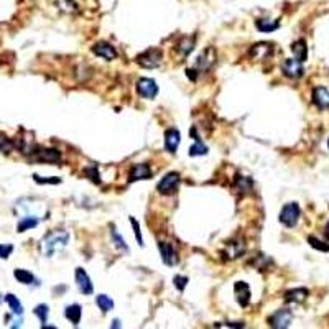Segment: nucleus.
Returning <instances> with one entry per match:
<instances>
[{"mask_svg": "<svg viewBox=\"0 0 329 329\" xmlns=\"http://www.w3.org/2000/svg\"><path fill=\"white\" fill-rule=\"evenodd\" d=\"M69 242V234L66 230H55V232L46 234L41 240V252L45 257H51L56 252L63 250Z\"/></svg>", "mask_w": 329, "mask_h": 329, "instance_id": "nucleus-1", "label": "nucleus"}, {"mask_svg": "<svg viewBox=\"0 0 329 329\" xmlns=\"http://www.w3.org/2000/svg\"><path fill=\"white\" fill-rule=\"evenodd\" d=\"M162 59H163V53L158 48H150L137 56V63L145 69L158 68L162 64Z\"/></svg>", "mask_w": 329, "mask_h": 329, "instance_id": "nucleus-2", "label": "nucleus"}, {"mask_svg": "<svg viewBox=\"0 0 329 329\" xmlns=\"http://www.w3.org/2000/svg\"><path fill=\"white\" fill-rule=\"evenodd\" d=\"M300 206L296 203H288L283 206L280 213V222L286 225V227H295L298 219H300Z\"/></svg>", "mask_w": 329, "mask_h": 329, "instance_id": "nucleus-3", "label": "nucleus"}, {"mask_svg": "<svg viewBox=\"0 0 329 329\" xmlns=\"http://www.w3.org/2000/svg\"><path fill=\"white\" fill-rule=\"evenodd\" d=\"M178 184H179V173L171 171L162 178V181L157 186V191L160 194H173L176 193Z\"/></svg>", "mask_w": 329, "mask_h": 329, "instance_id": "nucleus-4", "label": "nucleus"}, {"mask_svg": "<svg viewBox=\"0 0 329 329\" xmlns=\"http://www.w3.org/2000/svg\"><path fill=\"white\" fill-rule=\"evenodd\" d=\"M281 71H283V74L290 79L301 78L303 73H305V69H303V63L301 61H298L296 58L285 59L283 63H281Z\"/></svg>", "mask_w": 329, "mask_h": 329, "instance_id": "nucleus-5", "label": "nucleus"}, {"mask_svg": "<svg viewBox=\"0 0 329 329\" xmlns=\"http://www.w3.org/2000/svg\"><path fill=\"white\" fill-rule=\"evenodd\" d=\"M137 92L145 99H153L158 94V84L150 78H140L137 81Z\"/></svg>", "mask_w": 329, "mask_h": 329, "instance_id": "nucleus-6", "label": "nucleus"}, {"mask_svg": "<svg viewBox=\"0 0 329 329\" xmlns=\"http://www.w3.org/2000/svg\"><path fill=\"white\" fill-rule=\"evenodd\" d=\"M291 320H293V315L290 310H278L270 316L269 323H270V326L275 329H285L291 325Z\"/></svg>", "mask_w": 329, "mask_h": 329, "instance_id": "nucleus-7", "label": "nucleus"}, {"mask_svg": "<svg viewBox=\"0 0 329 329\" xmlns=\"http://www.w3.org/2000/svg\"><path fill=\"white\" fill-rule=\"evenodd\" d=\"M92 53H94L96 56L104 58L106 61H112L117 58V50L110 43H107V41H99V43H96L94 46H92Z\"/></svg>", "mask_w": 329, "mask_h": 329, "instance_id": "nucleus-8", "label": "nucleus"}, {"mask_svg": "<svg viewBox=\"0 0 329 329\" xmlns=\"http://www.w3.org/2000/svg\"><path fill=\"white\" fill-rule=\"evenodd\" d=\"M216 63V51H214V48H208V50H204L203 51V55L199 56L198 58V61H196V66H194V69L198 71H209L211 69V66H213Z\"/></svg>", "mask_w": 329, "mask_h": 329, "instance_id": "nucleus-9", "label": "nucleus"}, {"mask_svg": "<svg viewBox=\"0 0 329 329\" xmlns=\"http://www.w3.org/2000/svg\"><path fill=\"white\" fill-rule=\"evenodd\" d=\"M76 285H78L82 295H91V293L94 291V285H92L89 275L82 269H76Z\"/></svg>", "mask_w": 329, "mask_h": 329, "instance_id": "nucleus-10", "label": "nucleus"}, {"mask_svg": "<svg viewBox=\"0 0 329 329\" xmlns=\"http://www.w3.org/2000/svg\"><path fill=\"white\" fill-rule=\"evenodd\" d=\"M152 178V169L147 163H140V164H133L130 168V174H128V181L135 183L138 179H148Z\"/></svg>", "mask_w": 329, "mask_h": 329, "instance_id": "nucleus-11", "label": "nucleus"}, {"mask_svg": "<svg viewBox=\"0 0 329 329\" xmlns=\"http://www.w3.org/2000/svg\"><path fill=\"white\" fill-rule=\"evenodd\" d=\"M158 249H160L163 264H166V265H169V267H173V265L178 264V255H176V252H174L171 244L160 242V244H158Z\"/></svg>", "mask_w": 329, "mask_h": 329, "instance_id": "nucleus-12", "label": "nucleus"}, {"mask_svg": "<svg viewBox=\"0 0 329 329\" xmlns=\"http://www.w3.org/2000/svg\"><path fill=\"white\" fill-rule=\"evenodd\" d=\"M274 53V45L270 43H257L250 48L249 55L252 59H265Z\"/></svg>", "mask_w": 329, "mask_h": 329, "instance_id": "nucleus-13", "label": "nucleus"}, {"mask_svg": "<svg viewBox=\"0 0 329 329\" xmlns=\"http://www.w3.org/2000/svg\"><path fill=\"white\" fill-rule=\"evenodd\" d=\"M234 293H235V298H237V303L242 308L249 306L250 303V288L247 283L244 281H237V283L234 285Z\"/></svg>", "mask_w": 329, "mask_h": 329, "instance_id": "nucleus-14", "label": "nucleus"}, {"mask_svg": "<svg viewBox=\"0 0 329 329\" xmlns=\"http://www.w3.org/2000/svg\"><path fill=\"white\" fill-rule=\"evenodd\" d=\"M179 140H181V133H179V130H176V128H168V130L164 132V148H166L169 153L176 152Z\"/></svg>", "mask_w": 329, "mask_h": 329, "instance_id": "nucleus-15", "label": "nucleus"}, {"mask_svg": "<svg viewBox=\"0 0 329 329\" xmlns=\"http://www.w3.org/2000/svg\"><path fill=\"white\" fill-rule=\"evenodd\" d=\"M35 160L38 162H48V163H58L61 160V153L56 148H43V150L35 152Z\"/></svg>", "mask_w": 329, "mask_h": 329, "instance_id": "nucleus-16", "label": "nucleus"}, {"mask_svg": "<svg viewBox=\"0 0 329 329\" xmlns=\"http://www.w3.org/2000/svg\"><path fill=\"white\" fill-rule=\"evenodd\" d=\"M313 102L320 107V109H328L329 107V91L326 87H316L313 91Z\"/></svg>", "mask_w": 329, "mask_h": 329, "instance_id": "nucleus-17", "label": "nucleus"}, {"mask_svg": "<svg viewBox=\"0 0 329 329\" xmlns=\"http://www.w3.org/2000/svg\"><path fill=\"white\" fill-rule=\"evenodd\" d=\"M310 295V291L306 288H293V290L285 293V301L286 303H303Z\"/></svg>", "mask_w": 329, "mask_h": 329, "instance_id": "nucleus-18", "label": "nucleus"}, {"mask_svg": "<svg viewBox=\"0 0 329 329\" xmlns=\"http://www.w3.org/2000/svg\"><path fill=\"white\" fill-rule=\"evenodd\" d=\"M291 51H293V55H295V58L298 61H301V63H305L308 59V46L305 40L295 41V43L291 45Z\"/></svg>", "mask_w": 329, "mask_h": 329, "instance_id": "nucleus-19", "label": "nucleus"}, {"mask_svg": "<svg viewBox=\"0 0 329 329\" xmlns=\"http://www.w3.org/2000/svg\"><path fill=\"white\" fill-rule=\"evenodd\" d=\"M194 41H196V38L194 37H183L176 45V53L181 55V56L189 55L194 48Z\"/></svg>", "mask_w": 329, "mask_h": 329, "instance_id": "nucleus-20", "label": "nucleus"}, {"mask_svg": "<svg viewBox=\"0 0 329 329\" xmlns=\"http://www.w3.org/2000/svg\"><path fill=\"white\" fill-rule=\"evenodd\" d=\"M191 135L196 138V143H194V145H191V148H189V155H191V157L206 155V153H208V147H206L204 143H203V140L199 138V135L196 133V130H194V128H191Z\"/></svg>", "mask_w": 329, "mask_h": 329, "instance_id": "nucleus-21", "label": "nucleus"}, {"mask_svg": "<svg viewBox=\"0 0 329 329\" xmlns=\"http://www.w3.org/2000/svg\"><path fill=\"white\" fill-rule=\"evenodd\" d=\"M244 250H245V245L242 242H230L225 247L224 255L227 257V259H239V257L244 254Z\"/></svg>", "mask_w": 329, "mask_h": 329, "instance_id": "nucleus-22", "label": "nucleus"}, {"mask_svg": "<svg viewBox=\"0 0 329 329\" xmlns=\"http://www.w3.org/2000/svg\"><path fill=\"white\" fill-rule=\"evenodd\" d=\"M255 27L259 28V32H262V33H270V32H275V30L280 27V23L276 22V20L260 18L255 22Z\"/></svg>", "mask_w": 329, "mask_h": 329, "instance_id": "nucleus-23", "label": "nucleus"}, {"mask_svg": "<svg viewBox=\"0 0 329 329\" xmlns=\"http://www.w3.org/2000/svg\"><path fill=\"white\" fill-rule=\"evenodd\" d=\"M81 315H82V311H81V306H79V305H69V306L64 310V316L68 318V321L73 323L74 326L79 325Z\"/></svg>", "mask_w": 329, "mask_h": 329, "instance_id": "nucleus-24", "label": "nucleus"}, {"mask_svg": "<svg viewBox=\"0 0 329 329\" xmlns=\"http://www.w3.org/2000/svg\"><path fill=\"white\" fill-rule=\"evenodd\" d=\"M5 301H7V305L10 306V310H12L13 315H17V316L23 315V306H22V303H20V300L15 295L8 293V295L5 296Z\"/></svg>", "mask_w": 329, "mask_h": 329, "instance_id": "nucleus-25", "label": "nucleus"}, {"mask_svg": "<svg viewBox=\"0 0 329 329\" xmlns=\"http://www.w3.org/2000/svg\"><path fill=\"white\" fill-rule=\"evenodd\" d=\"M13 276L20 281V283H23V285H32L33 281H35V275L32 274V272L23 270V269H17V270H15V272H13Z\"/></svg>", "mask_w": 329, "mask_h": 329, "instance_id": "nucleus-26", "label": "nucleus"}, {"mask_svg": "<svg viewBox=\"0 0 329 329\" xmlns=\"http://www.w3.org/2000/svg\"><path fill=\"white\" fill-rule=\"evenodd\" d=\"M56 7H58L61 12H66V13L78 12V5H76L74 0H56Z\"/></svg>", "mask_w": 329, "mask_h": 329, "instance_id": "nucleus-27", "label": "nucleus"}, {"mask_svg": "<svg viewBox=\"0 0 329 329\" xmlns=\"http://www.w3.org/2000/svg\"><path fill=\"white\" fill-rule=\"evenodd\" d=\"M37 225H38V219L28 216V218H22V220H20L17 225V229H18V232H25V230H28V229L37 227Z\"/></svg>", "mask_w": 329, "mask_h": 329, "instance_id": "nucleus-28", "label": "nucleus"}, {"mask_svg": "<svg viewBox=\"0 0 329 329\" xmlns=\"http://www.w3.org/2000/svg\"><path fill=\"white\" fill-rule=\"evenodd\" d=\"M96 303H97V306H99L104 313H109L112 308H114V301H112L107 295H99V296L96 298Z\"/></svg>", "mask_w": 329, "mask_h": 329, "instance_id": "nucleus-29", "label": "nucleus"}, {"mask_svg": "<svg viewBox=\"0 0 329 329\" xmlns=\"http://www.w3.org/2000/svg\"><path fill=\"white\" fill-rule=\"evenodd\" d=\"M110 235H112V240H114V244H115L117 249L122 250V252H128V247H127V244H125V240L122 239V235H120L119 232H117L115 227H112Z\"/></svg>", "mask_w": 329, "mask_h": 329, "instance_id": "nucleus-30", "label": "nucleus"}, {"mask_svg": "<svg viewBox=\"0 0 329 329\" xmlns=\"http://www.w3.org/2000/svg\"><path fill=\"white\" fill-rule=\"evenodd\" d=\"M308 242H310V245L313 247V249L321 250V252H329V244L323 242V240L316 239V237H313V235H310V237H308Z\"/></svg>", "mask_w": 329, "mask_h": 329, "instance_id": "nucleus-31", "label": "nucleus"}, {"mask_svg": "<svg viewBox=\"0 0 329 329\" xmlns=\"http://www.w3.org/2000/svg\"><path fill=\"white\" fill-rule=\"evenodd\" d=\"M33 313L40 318L41 326H45V323L48 321V306H46V305H38V306L33 310Z\"/></svg>", "mask_w": 329, "mask_h": 329, "instance_id": "nucleus-32", "label": "nucleus"}, {"mask_svg": "<svg viewBox=\"0 0 329 329\" xmlns=\"http://www.w3.org/2000/svg\"><path fill=\"white\" fill-rule=\"evenodd\" d=\"M13 142L10 140V138H7L5 135H2L0 133V152H12L13 150Z\"/></svg>", "mask_w": 329, "mask_h": 329, "instance_id": "nucleus-33", "label": "nucleus"}, {"mask_svg": "<svg viewBox=\"0 0 329 329\" xmlns=\"http://www.w3.org/2000/svg\"><path fill=\"white\" fill-rule=\"evenodd\" d=\"M33 179H35L37 183H40V184H46V183H50V184H58V183H61L59 178H43V176H40V174H33Z\"/></svg>", "mask_w": 329, "mask_h": 329, "instance_id": "nucleus-34", "label": "nucleus"}, {"mask_svg": "<svg viewBox=\"0 0 329 329\" xmlns=\"http://www.w3.org/2000/svg\"><path fill=\"white\" fill-rule=\"evenodd\" d=\"M130 222H132V225H133V234H135L137 242L140 244V245H143V239H142V232H140V225H138L137 219H135V218H130Z\"/></svg>", "mask_w": 329, "mask_h": 329, "instance_id": "nucleus-35", "label": "nucleus"}, {"mask_svg": "<svg viewBox=\"0 0 329 329\" xmlns=\"http://www.w3.org/2000/svg\"><path fill=\"white\" fill-rule=\"evenodd\" d=\"M173 281H174V286H176V290H179V291H183L184 288H186V285H188V278H186V276H181V275L174 276Z\"/></svg>", "mask_w": 329, "mask_h": 329, "instance_id": "nucleus-36", "label": "nucleus"}, {"mask_svg": "<svg viewBox=\"0 0 329 329\" xmlns=\"http://www.w3.org/2000/svg\"><path fill=\"white\" fill-rule=\"evenodd\" d=\"M13 252L12 244H0V259H8V255Z\"/></svg>", "mask_w": 329, "mask_h": 329, "instance_id": "nucleus-37", "label": "nucleus"}, {"mask_svg": "<svg viewBox=\"0 0 329 329\" xmlns=\"http://www.w3.org/2000/svg\"><path fill=\"white\" fill-rule=\"evenodd\" d=\"M237 183H240V191H247L250 186H252V181L250 179H245L242 176H237V179H235Z\"/></svg>", "mask_w": 329, "mask_h": 329, "instance_id": "nucleus-38", "label": "nucleus"}, {"mask_svg": "<svg viewBox=\"0 0 329 329\" xmlns=\"http://www.w3.org/2000/svg\"><path fill=\"white\" fill-rule=\"evenodd\" d=\"M86 174H87V176H92L91 179H92V181H94V183H99V179H97L99 176H97V171H96V169H86Z\"/></svg>", "mask_w": 329, "mask_h": 329, "instance_id": "nucleus-39", "label": "nucleus"}, {"mask_svg": "<svg viewBox=\"0 0 329 329\" xmlns=\"http://www.w3.org/2000/svg\"><path fill=\"white\" fill-rule=\"evenodd\" d=\"M186 73H188V78L191 79V81H196V79H198V71L194 69V68H193V69H191V68L186 69Z\"/></svg>", "mask_w": 329, "mask_h": 329, "instance_id": "nucleus-40", "label": "nucleus"}, {"mask_svg": "<svg viewBox=\"0 0 329 329\" xmlns=\"http://www.w3.org/2000/svg\"><path fill=\"white\" fill-rule=\"evenodd\" d=\"M325 234H326V239L329 240V222L326 224V229H325Z\"/></svg>", "mask_w": 329, "mask_h": 329, "instance_id": "nucleus-41", "label": "nucleus"}, {"mask_svg": "<svg viewBox=\"0 0 329 329\" xmlns=\"http://www.w3.org/2000/svg\"><path fill=\"white\" fill-rule=\"evenodd\" d=\"M328 147H329V142H328Z\"/></svg>", "mask_w": 329, "mask_h": 329, "instance_id": "nucleus-42", "label": "nucleus"}]
</instances>
